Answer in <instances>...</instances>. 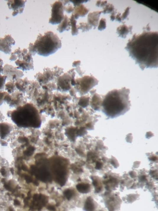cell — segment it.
I'll use <instances>...</instances> for the list:
<instances>
[{
    "label": "cell",
    "instance_id": "obj_1",
    "mask_svg": "<svg viewBox=\"0 0 158 211\" xmlns=\"http://www.w3.org/2000/svg\"><path fill=\"white\" fill-rule=\"evenodd\" d=\"M158 35L157 31H146L134 34L125 48L142 70L158 67Z\"/></svg>",
    "mask_w": 158,
    "mask_h": 211
},
{
    "label": "cell",
    "instance_id": "obj_2",
    "mask_svg": "<svg viewBox=\"0 0 158 211\" xmlns=\"http://www.w3.org/2000/svg\"><path fill=\"white\" fill-rule=\"evenodd\" d=\"M129 89H115L105 95L102 103L103 111L108 117H114L124 114L130 106Z\"/></svg>",
    "mask_w": 158,
    "mask_h": 211
},
{
    "label": "cell",
    "instance_id": "obj_3",
    "mask_svg": "<svg viewBox=\"0 0 158 211\" xmlns=\"http://www.w3.org/2000/svg\"><path fill=\"white\" fill-rule=\"evenodd\" d=\"M61 46V41L52 31H47L43 35L40 33L33 44L36 53L44 57L54 54Z\"/></svg>",
    "mask_w": 158,
    "mask_h": 211
},
{
    "label": "cell",
    "instance_id": "obj_4",
    "mask_svg": "<svg viewBox=\"0 0 158 211\" xmlns=\"http://www.w3.org/2000/svg\"><path fill=\"white\" fill-rule=\"evenodd\" d=\"M63 73V69L55 66L52 69L46 67L43 69V73L38 72L34 76L40 86H44L50 82H54L56 83L58 77Z\"/></svg>",
    "mask_w": 158,
    "mask_h": 211
},
{
    "label": "cell",
    "instance_id": "obj_5",
    "mask_svg": "<svg viewBox=\"0 0 158 211\" xmlns=\"http://www.w3.org/2000/svg\"><path fill=\"white\" fill-rule=\"evenodd\" d=\"M13 53L16 54L17 60L15 62L16 67L18 69H21L23 71H29L34 69L33 61L32 56L28 53V50L26 48L21 50L19 48L15 50Z\"/></svg>",
    "mask_w": 158,
    "mask_h": 211
},
{
    "label": "cell",
    "instance_id": "obj_6",
    "mask_svg": "<svg viewBox=\"0 0 158 211\" xmlns=\"http://www.w3.org/2000/svg\"><path fill=\"white\" fill-rule=\"evenodd\" d=\"M75 83V89L81 94H84L98 85V80L92 75H84L76 79Z\"/></svg>",
    "mask_w": 158,
    "mask_h": 211
},
{
    "label": "cell",
    "instance_id": "obj_7",
    "mask_svg": "<svg viewBox=\"0 0 158 211\" xmlns=\"http://www.w3.org/2000/svg\"><path fill=\"white\" fill-rule=\"evenodd\" d=\"M51 6L52 13L49 23L53 25L60 24L64 17V9L62 1H56L51 4Z\"/></svg>",
    "mask_w": 158,
    "mask_h": 211
},
{
    "label": "cell",
    "instance_id": "obj_8",
    "mask_svg": "<svg viewBox=\"0 0 158 211\" xmlns=\"http://www.w3.org/2000/svg\"><path fill=\"white\" fill-rule=\"evenodd\" d=\"M74 71V68L70 69L67 73H63L58 78L56 81L57 90L65 92L71 89L72 77L75 75Z\"/></svg>",
    "mask_w": 158,
    "mask_h": 211
},
{
    "label": "cell",
    "instance_id": "obj_9",
    "mask_svg": "<svg viewBox=\"0 0 158 211\" xmlns=\"http://www.w3.org/2000/svg\"><path fill=\"white\" fill-rule=\"evenodd\" d=\"M2 74L6 76L7 80L12 81L14 82L17 79L21 78L24 75L22 71L18 70L16 67L8 64L4 66Z\"/></svg>",
    "mask_w": 158,
    "mask_h": 211
},
{
    "label": "cell",
    "instance_id": "obj_10",
    "mask_svg": "<svg viewBox=\"0 0 158 211\" xmlns=\"http://www.w3.org/2000/svg\"><path fill=\"white\" fill-rule=\"evenodd\" d=\"M15 41L11 35L5 36L4 38H0V51L6 54L12 53V46L15 45Z\"/></svg>",
    "mask_w": 158,
    "mask_h": 211
},
{
    "label": "cell",
    "instance_id": "obj_11",
    "mask_svg": "<svg viewBox=\"0 0 158 211\" xmlns=\"http://www.w3.org/2000/svg\"><path fill=\"white\" fill-rule=\"evenodd\" d=\"M27 1L10 0L7 1V5L10 10H12V16H15L18 14L22 13Z\"/></svg>",
    "mask_w": 158,
    "mask_h": 211
},
{
    "label": "cell",
    "instance_id": "obj_12",
    "mask_svg": "<svg viewBox=\"0 0 158 211\" xmlns=\"http://www.w3.org/2000/svg\"><path fill=\"white\" fill-rule=\"evenodd\" d=\"M102 13V11H94L90 12L88 15V23L92 27H94V29H96L98 25L99 18L100 14Z\"/></svg>",
    "mask_w": 158,
    "mask_h": 211
},
{
    "label": "cell",
    "instance_id": "obj_13",
    "mask_svg": "<svg viewBox=\"0 0 158 211\" xmlns=\"http://www.w3.org/2000/svg\"><path fill=\"white\" fill-rule=\"evenodd\" d=\"M89 10L87 9L83 4H80L74 7L72 15L75 20H77L79 17H84L88 13Z\"/></svg>",
    "mask_w": 158,
    "mask_h": 211
},
{
    "label": "cell",
    "instance_id": "obj_14",
    "mask_svg": "<svg viewBox=\"0 0 158 211\" xmlns=\"http://www.w3.org/2000/svg\"><path fill=\"white\" fill-rule=\"evenodd\" d=\"M132 26L128 27L125 24H123L117 28V33L120 37L125 38L129 33H132Z\"/></svg>",
    "mask_w": 158,
    "mask_h": 211
},
{
    "label": "cell",
    "instance_id": "obj_15",
    "mask_svg": "<svg viewBox=\"0 0 158 211\" xmlns=\"http://www.w3.org/2000/svg\"><path fill=\"white\" fill-rule=\"evenodd\" d=\"M30 83V80L26 78L24 79L19 78L17 79L15 81V85L17 89L21 92L25 93L26 89Z\"/></svg>",
    "mask_w": 158,
    "mask_h": 211
},
{
    "label": "cell",
    "instance_id": "obj_16",
    "mask_svg": "<svg viewBox=\"0 0 158 211\" xmlns=\"http://www.w3.org/2000/svg\"><path fill=\"white\" fill-rule=\"evenodd\" d=\"M71 28V25L70 18H69L67 15H64L63 20L58 25L57 30L59 33H61L65 31H69Z\"/></svg>",
    "mask_w": 158,
    "mask_h": 211
},
{
    "label": "cell",
    "instance_id": "obj_17",
    "mask_svg": "<svg viewBox=\"0 0 158 211\" xmlns=\"http://www.w3.org/2000/svg\"><path fill=\"white\" fill-rule=\"evenodd\" d=\"M70 22H71V34L73 36H76L78 35L79 33L78 29H77V20L75 19L73 15H72L70 18Z\"/></svg>",
    "mask_w": 158,
    "mask_h": 211
},
{
    "label": "cell",
    "instance_id": "obj_18",
    "mask_svg": "<svg viewBox=\"0 0 158 211\" xmlns=\"http://www.w3.org/2000/svg\"><path fill=\"white\" fill-rule=\"evenodd\" d=\"M5 88L6 90L9 93H12L14 92V90L17 89L15 85L14 82L10 81L5 85Z\"/></svg>",
    "mask_w": 158,
    "mask_h": 211
},
{
    "label": "cell",
    "instance_id": "obj_19",
    "mask_svg": "<svg viewBox=\"0 0 158 211\" xmlns=\"http://www.w3.org/2000/svg\"><path fill=\"white\" fill-rule=\"evenodd\" d=\"M77 29H81L82 32L89 31L92 28V27L89 25L88 23L80 22L79 25H77Z\"/></svg>",
    "mask_w": 158,
    "mask_h": 211
},
{
    "label": "cell",
    "instance_id": "obj_20",
    "mask_svg": "<svg viewBox=\"0 0 158 211\" xmlns=\"http://www.w3.org/2000/svg\"><path fill=\"white\" fill-rule=\"evenodd\" d=\"M80 65H81V61H76L73 62V64H72V66H73V67H75V70H76L78 74L81 77H82L84 73L82 71L81 69H80V67H79Z\"/></svg>",
    "mask_w": 158,
    "mask_h": 211
},
{
    "label": "cell",
    "instance_id": "obj_21",
    "mask_svg": "<svg viewBox=\"0 0 158 211\" xmlns=\"http://www.w3.org/2000/svg\"><path fill=\"white\" fill-rule=\"evenodd\" d=\"M103 8V10L102 11V13L104 14L111 13L115 9L113 5L111 4H110V3L107 4L105 7Z\"/></svg>",
    "mask_w": 158,
    "mask_h": 211
},
{
    "label": "cell",
    "instance_id": "obj_22",
    "mask_svg": "<svg viewBox=\"0 0 158 211\" xmlns=\"http://www.w3.org/2000/svg\"><path fill=\"white\" fill-rule=\"evenodd\" d=\"M106 20L105 19L101 18L99 22V25H98V29L99 31H102L106 29Z\"/></svg>",
    "mask_w": 158,
    "mask_h": 211
},
{
    "label": "cell",
    "instance_id": "obj_23",
    "mask_svg": "<svg viewBox=\"0 0 158 211\" xmlns=\"http://www.w3.org/2000/svg\"><path fill=\"white\" fill-rule=\"evenodd\" d=\"M7 77L4 75H0V90L4 89Z\"/></svg>",
    "mask_w": 158,
    "mask_h": 211
},
{
    "label": "cell",
    "instance_id": "obj_24",
    "mask_svg": "<svg viewBox=\"0 0 158 211\" xmlns=\"http://www.w3.org/2000/svg\"><path fill=\"white\" fill-rule=\"evenodd\" d=\"M28 53L32 56H34L36 54V51L33 47V43H30L29 44V48H28Z\"/></svg>",
    "mask_w": 158,
    "mask_h": 211
},
{
    "label": "cell",
    "instance_id": "obj_25",
    "mask_svg": "<svg viewBox=\"0 0 158 211\" xmlns=\"http://www.w3.org/2000/svg\"><path fill=\"white\" fill-rule=\"evenodd\" d=\"M67 5L68 6H63L64 9L65 11L67 13L69 14L73 12V10H74V7H73L72 5H71V4H69V3Z\"/></svg>",
    "mask_w": 158,
    "mask_h": 211
},
{
    "label": "cell",
    "instance_id": "obj_26",
    "mask_svg": "<svg viewBox=\"0 0 158 211\" xmlns=\"http://www.w3.org/2000/svg\"><path fill=\"white\" fill-rule=\"evenodd\" d=\"M130 7H128L126 8V9H125V11L123 12V14L122 15H121V17H122V20H126L127 19L128 16L129 15L130 9Z\"/></svg>",
    "mask_w": 158,
    "mask_h": 211
},
{
    "label": "cell",
    "instance_id": "obj_27",
    "mask_svg": "<svg viewBox=\"0 0 158 211\" xmlns=\"http://www.w3.org/2000/svg\"><path fill=\"white\" fill-rule=\"evenodd\" d=\"M107 4V1H98L96 3V5L97 7L103 8L105 7Z\"/></svg>",
    "mask_w": 158,
    "mask_h": 211
},
{
    "label": "cell",
    "instance_id": "obj_28",
    "mask_svg": "<svg viewBox=\"0 0 158 211\" xmlns=\"http://www.w3.org/2000/svg\"><path fill=\"white\" fill-rule=\"evenodd\" d=\"M70 2H71L73 3V6L74 7L75 6H78V5H80L83 4V3H86L88 1H82V0H74V1H70Z\"/></svg>",
    "mask_w": 158,
    "mask_h": 211
},
{
    "label": "cell",
    "instance_id": "obj_29",
    "mask_svg": "<svg viewBox=\"0 0 158 211\" xmlns=\"http://www.w3.org/2000/svg\"><path fill=\"white\" fill-rule=\"evenodd\" d=\"M116 13H117V10L115 11V10H113V11L111 13L110 20L112 21H114L115 19Z\"/></svg>",
    "mask_w": 158,
    "mask_h": 211
},
{
    "label": "cell",
    "instance_id": "obj_30",
    "mask_svg": "<svg viewBox=\"0 0 158 211\" xmlns=\"http://www.w3.org/2000/svg\"><path fill=\"white\" fill-rule=\"evenodd\" d=\"M3 64H4V62L3 60L0 58V75L3 73V71H4V67H3Z\"/></svg>",
    "mask_w": 158,
    "mask_h": 211
},
{
    "label": "cell",
    "instance_id": "obj_31",
    "mask_svg": "<svg viewBox=\"0 0 158 211\" xmlns=\"http://www.w3.org/2000/svg\"><path fill=\"white\" fill-rule=\"evenodd\" d=\"M117 21L120 22H121L122 21V17H121V14L120 13H118V14L116 15L115 17V19Z\"/></svg>",
    "mask_w": 158,
    "mask_h": 211
}]
</instances>
